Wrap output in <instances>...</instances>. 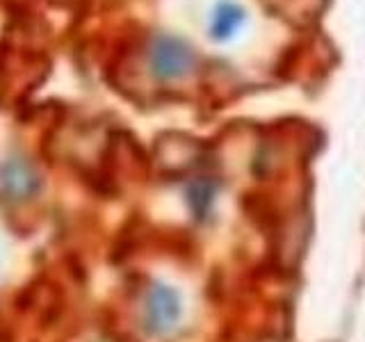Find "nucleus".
Wrapping results in <instances>:
<instances>
[{
	"instance_id": "nucleus-1",
	"label": "nucleus",
	"mask_w": 365,
	"mask_h": 342,
	"mask_svg": "<svg viewBox=\"0 0 365 342\" xmlns=\"http://www.w3.org/2000/svg\"><path fill=\"white\" fill-rule=\"evenodd\" d=\"M182 317V301L176 288L155 281L144 294V306H142V322L144 331L153 338H163L171 333Z\"/></svg>"
},
{
	"instance_id": "nucleus-2",
	"label": "nucleus",
	"mask_w": 365,
	"mask_h": 342,
	"mask_svg": "<svg viewBox=\"0 0 365 342\" xmlns=\"http://www.w3.org/2000/svg\"><path fill=\"white\" fill-rule=\"evenodd\" d=\"M148 66L160 80H180L194 68V51L185 39L160 34L148 53Z\"/></svg>"
},
{
	"instance_id": "nucleus-3",
	"label": "nucleus",
	"mask_w": 365,
	"mask_h": 342,
	"mask_svg": "<svg viewBox=\"0 0 365 342\" xmlns=\"http://www.w3.org/2000/svg\"><path fill=\"white\" fill-rule=\"evenodd\" d=\"M39 171L26 155H11L0 165V190L11 201H28L39 192Z\"/></svg>"
},
{
	"instance_id": "nucleus-4",
	"label": "nucleus",
	"mask_w": 365,
	"mask_h": 342,
	"mask_svg": "<svg viewBox=\"0 0 365 342\" xmlns=\"http://www.w3.org/2000/svg\"><path fill=\"white\" fill-rule=\"evenodd\" d=\"M247 19V11L242 5L231 3V0H222L220 5L212 11V21H210V37L217 41H226L231 39L233 34L242 28V23Z\"/></svg>"
},
{
	"instance_id": "nucleus-5",
	"label": "nucleus",
	"mask_w": 365,
	"mask_h": 342,
	"mask_svg": "<svg viewBox=\"0 0 365 342\" xmlns=\"http://www.w3.org/2000/svg\"><path fill=\"white\" fill-rule=\"evenodd\" d=\"M215 194H217L215 182L205 180V178L194 180L187 187V203H190L192 212H197V217H203L210 210V205L215 201Z\"/></svg>"
}]
</instances>
